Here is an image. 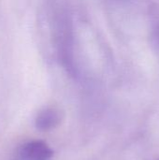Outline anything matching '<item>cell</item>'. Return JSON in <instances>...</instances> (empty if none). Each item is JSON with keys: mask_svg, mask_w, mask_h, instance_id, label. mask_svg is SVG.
Returning a JSON list of instances; mask_svg holds the SVG:
<instances>
[{"mask_svg": "<svg viewBox=\"0 0 159 160\" xmlns=\"http://www.w3.org/2000/svg\"><path fill=\"white\" fill-rule=\"evenodd\" d=\"M51 25L52 37L60 64L70 76L78 77L73 22L69 13L64 8H55L52 15Z\"/></svg>", "mask_w": 159, "mask_h": 160, "instance_id": "obj_1", "label": "cell"}, {"mask_svg": "<svg viewBox=\"0 0 159 160\" xmlns=\"http://www.w3.org/2000/svg\"><path fill=\"white\" fill-rule=\"evenodd\" d=\"M53 155L50 146L41 141H32L23 144L20 150L22 160H50Z\"/></svg>", "mask_w": 159, "mask_h": 160, "instance_id": "obj_2", "label": "cell"}, {"mask_svg": "<svg viewBox=\"0 0 159 160\" xmlns=\"http://www.w3.org/2000/svg\"><path fill=\"white\" fill-rule=\"evenodd\" d=\"M62 117V113L58 109L53 107L45 108L37 113L35 126L40 131H49L60 125Z\"/></svg>", "mask_w": 159, "mask_h": 160, "instance_id": "obj_3", "label": "cell"}, {"mask_svg": "<svg viewBox=\"0 0 159 160\" xmlns=\"http://www.w3.org/2000/svg\"><path fill=\"white\" fill-rule=\"evenodd\" d=\"M155 37H156V39H157V43L159 46V24L156 27V30H155Z\"/></svg>", "mask_w": 159, "mask_h": 160, "instance_id": "obj_4", "label": "cell"}, {"mask_svg": "<svg viewBox=\"0 0 159 160\" xmlns=\"http://www.w3.org/2000/svg\"><path fill=\"white\" fill-rule=\"evenodd\" d=\"M157 160H159V158H158V159H157Z\"/></svg>", "mask_w": 159, "mask_h": 160, "instance_id": "obj_5", "label": "cell"}]
</instances>
